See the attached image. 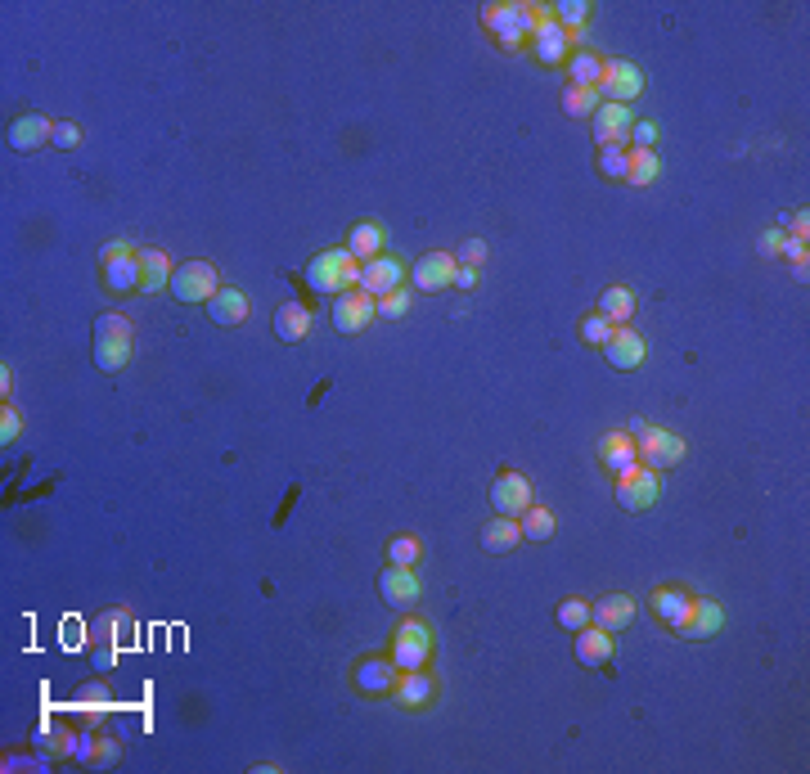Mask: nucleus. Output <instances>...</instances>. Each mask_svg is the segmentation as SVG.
<instances>
[{
	"instance_id": "f257e3e1",
	"label": "nucleus",
	"mask_w": 810,
	"mask_h": 774,
	"mask_svg": "<svg viewBox=\"0 0 810 774\" xmlns=\"http://www.w3.org/2000/svg\"><path fill=\"white\" fill-rule=\"evenodd\" d=\"M545 14H549L545 5H522V0L513 5V0H495V5L482 9V27L495 36L500 50H522Z\"/></svg>"
},
{
	"instance_id": "f03ea898",
	"label": "nucleus",
	"mask_w": 810,
	"mask_h": 774,
	"mask_svg": "<svg viewBox=\"0 0 810 774\" xmlns=\"http://www.w3.org/2000/svg\"><path fill=\"white\" fill-rule=\"evenodd\" d=\"M135 356V329L122 311H108L95 320V365L104 374H122Z\"/></svg>"
},
{
	"instance_id": "7ed1b4c3",
	"label": "nucleus",
	"mask_w": 810,
	"mask_h": 774,
	"mask_svg": "<svg viewBox=\"0 0 810 774\" xmlns=\"http://www.w3.org/2000/svg\"><path fill=\"white\" fill-rule=\"evenodd\" d=\"M306 284L315 288V293H347V288H360V261L351 257L347 248H329L320 252V257H311V266H306Z\"/></svg>"
},
{
	"instance_id": "20e7f679",
	"label": "nucleus",
	"mask_w": 810,
	"mask_h": 774,
	"mask_svg": "<svg viewBox=\"0 0 810 774\" xmlns=\"http://www.w3.org/2000/svg\"><path fill=\"white\" fill-rule=\"evenodd\" d=\"M626 432L635 437V455H639V464H644V468H657V473H666V468H675V464L684 459V441L675 437V432L657 428V423L635 419Z\"/></svg>"
},
{
	"instance_id": "39448f33",
	"label": "nucleus",
	"mask_w": 810,
	"mask_h": 774,
	"mask_svg": "<svg viewBox=\"0 0 810 774\" xmlns=\"http://www.w3.org/2000/svg\"><path fill=\"white\" fill-rule=\"evenodd\" d=\"M432 657V626L423 617H405L392 635V662L401 671H428Z\"/></svg>"
},
{
	"instance_id": "423d86ee",
	"label": "nucleus",
	"mask_w": 810,
	"mask_h": 774,
	"mask_svg": "<svg viewBox=\"0 0 810 774\" xmlns=\"http://www.w3.org/2000/svg\"><path fill=\"white\" fill-rule=\"evenodd\" d=\"M216 288H221V275H216L212 261H185V266L171 270V288L167 293L185 306H198V302H212Z\"/></svg>"
},
{
	"instance_id": "0eeeda50",
	"label": "nucleus",
	"mask_w": 810,
	"mask_h": 774,
	"mask_svg": "<svg viewBox=\"0 0 810 774\" xmlns=\"http://www.w3.org/2000/svg\"><path fill=\"white\" fill-rule=\"evenodd\" d=\"M644 95V72L630 59H603V77H599V99L603 104H635Z\"/></svg>"
},
{
	"instance_id": "6e6552de",
	"label": "nucleus",
	"mask_w": 810,
	"mask_h": 774,
	"mask_svg": "<svg viewBox=\"0 0 810 774\" xmlns=\"http://www.w3.org/2000/svg\"><path fill=\"white\" fill-rule=\"evenodd\" d=\"M369 320H378V297H369L365 288H347V293L333 297L329 324L338 333H347V338H351V333H365Z\"/></svg>"
},
{
	"instance_id": "1a4fd4ad",
	"label": "nucleus",
	"mask_w": 810,
	"mask_h": 774,
	"mask_svg": "<svg viewBox=\"0 0 810 774\" xmlns=\"http://www.w3.org/2000/svg\"><path fill=\"white\" fill-rule=\"evenodd\" d=\"M657 495H662V473L657 468H630L626 477H617V504L626 513H644L657 504Z\"/></svg>"
},
{
	"instance_id": "9d476101",
	"label": "nucleus",
	"mask_w": 810,
	"mask_h": 774,
	"mask_svg": "<svg viewBox=\"0 0 810 774\" xmlns=\"http://www.w3.org/2000/svg\"><path fill=\"white\" fill-rule=\"evenodd\" d=\"M531 482L522 473H500L491 482V509L500 513V518H522V513L531 509Z\"/></svg>"
},
{
	"instance_id": "9b49d317",
	"label": "nucleus",
	"mask_w": 810,
	"mask_h": 774,
	"mask_svg": "<svg viewBox=\"0 0 810 774\" xmlns=\"http://www.w3.org/2000/svg\"><path fill=\"white\" fill-rule=\"evenodd\" d=\"M378 594H383L387 608L410 612L414 603H419L423 585H419V576H414V567H392V563H387L383 576H378Z\"/></svg>"
},
{
	"instance_id": "f8f14e48",
	"label": "nucleus",
	"mask_w": 810,
	"mask_h": 774,
	"mask_svg": "<svg viewBox=\"0 0 810 774\" xmlns=\"http://www.w3.org/2000/svg\"><path fill=\"white\" fill-rule=\"evenodd\" d=\"M351 680H356V689L365 693V698H387V693L396 689V680H401V666H396L392 657H365V662H356Z\"/></svg>"
},
{
	"instance_id": "ddd939ff",
	"label": "nucleus",
	"mask_w": 810,
	"mask_h": 774,
	"mask_svg": "<svg viewBox=\"0 0 810 774\" xmlns=\"http://www.w3.org/2000/svg\"><path fill=\"white\" fill-rule=\"evenodd\" d=\"M401 284H405V266H401V257H392V252H383V257L360 266V288H365L369 297H387Z\"/></svg>"
},
{
	"instance_id": "4468645a",
	"label": "nucleus",
	"mask_w": 810,
	"mask_h": 774,
	"mask_svg": "<svg viewBox=\"0 0 810 774\" xmlns=\"http://www.w3.org/2000/svg\"><path fill=\"white\" fill-rule=\"evenodd\" d=\"M5 140H9V149L14 153H32V149H41V144L54 140V122L45 113H23V117L9 122Z\"/></svg>"
},
{
	"instance_id": "2eb2a0df",
	"label": "nucleus",
	"mask_w": 810,
	"mask_h": 774,
	"mask_svg": "<svg viewBox=\"0 0 810 774\" xmlns=\"http://www.w3.org/2000/svg\"><path fill=\"white\" fill-rule=\"evenodd\" d=\"M531 54H536L540 63H567L572 59V32H563V27L554 23V18H540V27L531 32Z\"/></svg>"
},
{
	"instance_id": "dca6fc26",
	"label": "nucleus",
	"mask_w": 810,
	"mask_h": 774,
	"mask_svg": "<svg viewBox=\"0 0 810 774\" xmlns=\"http://www.w3.org/2000/svg\"><path fill=\"white\" fill-rule=\"evenodd\" d=\"M104 288L108 293H140V284H144V266H140V248H126L122 257H113V261H104Z\"/></svg>"
},
{
	"instance_id": "f3484780",
	"label": "nucleus",
	"mask_w": 810,
	"mask_h": 774,
	"mask_svg": "<svg viewBox=\"0 0 810 774\" xmlns=\"http://www.w3.org/2000/svg\"><path fill=\"white\" fill-rule=\"evenodd\" d=\"M455 257L450 252H423L419 261H414V270H410V279H414V288L419 293H437V288H446V284H455Z\"/></svg>"
},
{
	"instance_id": "a211bd4d",
	"label": "nucleus",
	"mask_w": 810,
	"mask_h": 774,
	"mask_svg": "<svg viewBox=\"0 0 810 774\" xmlns=\"http://www.w3.org/2000/svg\"><path fill=\"white\" fill-rule=\"evenodd\" d=\"M599 464L608 468L612 477H626L630 468H639L635 437H630L626 428H617V432H603V437H599Z\"/></svg>"
},
{
	"instance_id": "6ab92c4d",
	"label": "nucleus",
	"mask_w": 810,
	"mask_h": 774,
	"mask_svg": "<svg viewBox=\"0 0 810 774\" xmlns=\"http://www.w3.org/2000/svg\"><path fill=\"white\" fill-rule=\"evenodd\" d=\"M594 126V140L603 144H626L630 140V126H635V113H630L626 104H599V113L590 117Z\"/></svg>"
},
{
	"instance_id": "aec40b11",
	"label": "nucleus",
	"mask_w": 810,
	"mask_h": 774,
	"mask_svg": "<svg viewBox=\"0 0 810 774\" xmlns=\"http://www.w3.org/2000/svg\"><path fill=\"white\" fill-rule=\"evenodd\" d=\"M603 356H608L612 369H639V365H644V356H648V347H644V338H639L635 329L617 324V329H612V338L603 342Z\"/></svg>"
},
{
	"instance_id": "412c9836",
	"label": "nucleus",
	"mask_w": 810,
	"mask_h": 774,
	"mask_svg": "<svg viewBox=\"0 0 810 774\" xmlns=\"http://www.w3.org/2000/svg\"><path fill=\"white\" fill-rule=\"evenodd\" d=\"M653 612H657V621H666V626L680 635L684 630V621H689V612H693V594L689 590H680V585H657L653 590Z\"/></svg>"
},
{
	"instance_id": "4be33fe9",
	"label": "nucleus",
	"mask_w": 810,
	"mask_h": 774,
	"mask_svg": "<svg viewBox=\"0 0 810 774\" xmlns=\"http://www.w3.org/2000/svg\"><path fill=\"white\" fill-rule=\"evenodd\" d=\"M590 621L599 630H608V635H621L635 621V599L630 594H608V599L590 603Z\"/></svg>"
},
{
	"instance_id": "5701e85b",
	"label": "nucleus",
	"mask_w": 810,
	"mask_h": 774,
	"mask_svg": "<svg viewBox=\"0 0 810 774\" xmlns=\"http://www.w3.org/2000/svg\"><path fill=\"white\" fill-rule=\"evenodd\" d=\"M207 320L221 324V329L243 324V320H248V293H243V288H234V284L216 288V297L207 302Z\"/></svg>"
},
{
	"instance_id": "b1692460",
	"label": "nucleus",
	"mask_w": 810,
	"mask_h": 774,
	"mask_svg": "<svg viewBox=\"0 0 810 774\" xmlns=\"http://www.w3.org/2000/svg\"><path fill=\"white\" fill-rule=\"evenodd\" d=\"M342 248H347L351 257L365 266V261H374V257H383V252H387V230H383L378 221H356Z\"/></svg>"
},
{
	"instance_id": "393cba45",
	"label": "nucleus",
	"mask_w": 810,
	"mask_h": 774,
	"mask_svg": "<svg viewBox=\"0 0 810 774\" xmlns=\"http://www.w3.org/2000/svg\"><path fill=\"white\" fill-rule=\"evenodd\" d=\"M720 626H725V608H720L716 599H693V612H689V621H684V630H680V639H711V635H720Z\"/></svg>"
},
{
	"instance_id": "a878e982",
	"label": "nucleus",
	"mask_w": 810,
	"mask_h": 774,
	"mask_svg": "<svg viewBox=\"0 0 810 774\" xmlns=\"http://www.w3.org/2000/svg\"><path fill=\"white\" fill-rule=\"evenodd\" d=\"M518 545H522L518 518H500V513H495V518L482 527V549L486 554H509V549H518Z\"/></svg>"
},
{
	"instance_id": "bb28decb",
	"label": "nucleus",
	"mask_w": 810,
	"mask_h": 774,
	"mask_svg": "<svg viewBox=\"0 0 810 774\" xmlns=\"http://www.w3.org/2000/svg\"><path fill=\"white\" fill-rule=\"evenodd\" d=\"M432 693H437V684H432L428 671H401V680H396L392 698L401 702V707H428Z\"/></svg>"
},
{
	"instance_id": "cd10ccee",
	"label": "nucleus",
	"mask_w": 810,
	"mask_h": 774,
	"mask_svg": "<svg viewBox=\"0 0 810 774\" xmlns=\"http://www.w3.org/2000/svg\"><path fill=\"white\" fill-rule=\"evenodd\" d=\"M612 657V635L608 630H599L590 621L585 630H576V662H585V666H603Z\"/></svg>"
},
{
	"instance_id": "c85d7f7f",
	"label": "nucleus",
	"mask_w": 810,
	"mask_h": 774,
	"mask_svg": "<svg viewBox=\"0 0 810 774\" xmlns=\"http://www.w3.org/2000/svg\"><path fill=\"white\" fill-rule=\"evenodd\" d=\"M563 68H567V81H572L576 90H599L603 59L594 50H572V59H567Z\"/></svg>"
},
{
	"instance_id": "c756f323",
	"label": "nucleus",
	"mask_w": 810,
	"mask_h": 774,
	"mask_svg": "<svg viewBox=\"0 0 810 774\" xmlns=\"http://www.w3.org/2000/svg\"><path fill=\"white\" fill-rule=\"evenodd\" d=\"M311 333V311L302 302H284L275 311V338L279 342H302Z\"/></svg>"
},
{
	"instance_id": "7c9ffc66",
	"label": "nucleus",
	"mask_w": 810,
	"mask_h": 774,
	"mask_svg": "<svg viewBox=\"0 0 810 774\" xmlns=\"http://www.w3.org/2000/svg\"><path fill=\"white\" fill-rule=\"evenodd\" d=\"M140 266H144V284L140 293H162V288H171V261L162 248H140Z\"/></svg>"
},
{
	"instance_id": "2f4dec72",
	"label": "nucleus",
	"mask_w": 810,
	"mask_h": 774,
	"mask_svg": "<svg viewBox=\"0 0 810 774\" xmlns=\"http://www.w3.org/2000/svg\"><path fill=\"white\" fill-rule=\"evenodd\" d=\"M635 306H639V297H635V288H626V284H612L599 293V315H608L612 324H630Z\"/></svg>"
},
{
	"instance_id": "473e14b6",
	"label": "nucleus",
	"mask_w": 810,
	"mask_h": 774,
	"mask_svg": "<svg viewBox=\"0 0 810 774\" xmlns=\"http://www.w3.org/2000/svg\"><path fill=\"white\" fill-rule=\"evenodd\" d=\"M108 711H113V693H108V684L90 680L86 689H81V702H77L81 725H99V720H104Z\"/></svg>"
},
{
	"instance_id": "72a5a7b5",
	"label": "nucleus",
	"mask_w": 810,
	"mask_h": 774,
	"mask_svg": "<svg viewBox=\"0 0 810 774\" xmlns=\"http://www.w3.org/2000/svg\"><path fill=\"white\" fill-rule=\"evenodd\" d=\"M657 176H662V158H657V149H630V171H626V185L644 189V185H653Z\"/></svg>"
},
{
	"instance_id": "f704fd0d",
	"label": "nucleus",
	"mask_w": 810,
	"mask_h": 774,
	"mask_svg": "<svg viewBox=\"0 0 810 774\" xmlns=\"http://www.w3.org/2000/svg\"><path fill=\"white\" fill-rule=\"evenodd\" d=\"M549 18H554L563 32H581V27L594 18V5L590 0H558V5L549 9Z\"/></svg>"
},
{
	"instance_id": "c9c22d12",
	"label": "nucleus",
	"mask_w": 810,
	"mask_h": 774,
	"mask_svg": "<svg viewBox=\"0 0 810 774\" xmlns=\"http://www.w3.org/2000/svg\"><path fill=\"white\" fill-rule=\"evenodd\" d=\"M518 527H522V540H554L558 518L549 509H540V504H531V509L518 518Z\"/></svg>"
},
{
	"instance_id": "e433bc0d",
	"label": "nucleus",
	"mask_w": 810,
	"mask_h": 774,
	"mask_svg": "<svg viewBox=\"0 0 810 774\" xmlns=\"http://www.w3.org/2000/svg\"><path fill=\"white\" fill-rule=\"evenodd\" d=\"M630 171V149L626 144H603L599 149V176L603 180H626Z\"/></svg>"
},
{
	"instance_id": "4c0bfd02",
	"label": "nucleus",
	"mask_w": 810,
	"mask_h": 774,
	"mask_svg": "<svg viewBox=\"0 0 810 774\" xmlns=\"http://www.w3.org/2000/svg\"><path fill=\"white\" fill-rule=\"evenodd\" d=\"M599 90H576V86H567V95H563V113L567 117H594L599 113Z\"/></svg>"
},
{
	"instance_id": "58836bf2",
	"label": "nucleus",
	"mask_w": 810,
	"mask_h": 774,
	"mask_svg": "<svg viewBox=\"0 0 810 774\" xmlns=\"http://www.w3.org/2000/svg\"><path fill=\"white\" fill-rule=\"evenodd\" d=\"M95 743H99V738L90 734V725H81V729H68V743H63V756H68V761H81V765H90V756H95Z\"/></svg>"
},
{
	"instance_id": "ea45409f",
	"label": "nucleus",
	"mask_w": 810,
	"mask_h": 774,
	"mask_svg": "<svg viewBox=\"0 0 810 774\" xmlns=\"http://www.w3.org/2000/svg\"><path fill=\"white\" fill-rule=\"evenodd\" d=\"M558 626L572 630V635H576V630H585V626H590V603L576 599V594H572V599H563V603H558Z\"/></svg>"
},
{
	"instance_id": "a19ab883",
	"label": "nucleus",
	"mask_w": 810,
	"mask_h": 774,
	"mask_svg": "<svg viewBox=\"0 0 810 774\" xmlns=\"http://www.w3.org/2000/svg\"><path fill=\"white\" fill-rule=\"evenodd\" d=\"M419 558H423V545L414 536H396L387 545V563L392 567H419Z\"/></svg>"
},
{
	"instance_id": "79ce46f5",
	"label": "nucleus",
	"mask_w": 810,
	"mask_h": 774,
	"mask_svg": "<svg viewBox=\"0 0 810 774\" xmlns=\"http://www.w3.org/2000/svg\"><path fill=\"white\" fill-rule=\"evenodd\" d=\"M410 306H414V293L401 284L387 297H378V320H401V315H410Z\"/></svg>"
},
{
	"instance_id": "37998d69",
	"label": "nucleus",
	"mask_w": 810,
	"mask_h": 774,
	"mask_svg": "<svg viewBox=\"0 0 810 774\" xmlns=\"http://www.w3.org/2000/svg\"><path fill=\"white\" fill-rule=\"evenodd\" d=\"M612 329H617V324H612L608 315H599V311L585 315V320H581V338H585V342H594V347H603V342L612 338Z\"/></svg>"
},
{
	"instance_id": "c03bdc74",
	"label": "nucleus",
	"mask_w": 810,
	"mask_h": 774,
	"mask_svg": "<svg viewBox=\"0 0 810 774\" xmlns=\"http://www.w3.org/2000/svg\"><path fill=\"white\" fill-rule=\"evenodd\" d=\"M450 257H455V266L482 270V261H486V239H464L455 252H450Z\"/></svg>"
},
{
	"instance_id": "a18cd8bd",
	"label": "nucleus",
	"mask_w": 810,
	"mask_h": 774,
	"mask_svg": "<svg viewBox=\"0 0 810 774\" xmlns=\"http://www.w3.org/2000/svg\"><path fill=\"white\" fill-rule=\"evenodd\" d=\"M18 437H23V414L5 401V410H0V446H14Z\"/></svg>"
},
{
	"instance_id": "49530a36",
	"label": "nucleus",
	"mask_w": 810,
	"mask_h": 774,
	"mask_svg": "<svg viewBox=\"0 0 810 774\" xmlns=\"http://www.w3.org/2000/svg\"><path fill=\"white\" fill-rule=\"evenodd\" d=\"M86 140V131H81L77 122H54V149H77V144Z\"/></svg>"
},
{
	"instance_id": "de8ad7c7",
	"label": "nucleus",
	"mask_w": 810,
	"mask_h": 774,
	"mask_svg": "<svg viewBox=\"0 0 810 774\" xmlns=\"http://www.w3.org/2000/svg\"><path fill=\"white\" fill-rule=\"evenodd\" d=\"M657 140H662L657 122H635L630 126V149H657Z\"/></svg>"
},
{
	"instance_id": "09e8293b",
	"label": "nucleus",
	"mask_w": 810,
	"mask_h": 774,
	"mask_svg": "<svg viewBox=\"0 0 810 774\" xmlns=\"http://www.w3.org/2000/svg\"><path fill=\"white\" fill-rule=\"evenodd\" d=\"M779 257H783V261H792V266H810L806 239H792V234H783V243H779Z\"/></svg>"
},
{
	"instance_id": "8fccbe9b",
	"label": "nucleus",
	"mask_w": 810,
	"mask_h": 774,
	"mask_svg": "<svg viewBox=\"0 0 810 774\" xmlns=\"http://www.w3.org/2000/svg\"><path fill=\"white\" fill-rule=\"evenodd\" d=\"M117 756H122V743H117V738H99V743H95V756H90V765H95V770H104V765H113Z\"/></svg>"
},
{
	"instance_id": "3c124183",
	"label": "nucleus",
	"mask_w": 810,
	"mask_h": 774,
	"mask_svg": "<svg viewBox=\"0 0 810 774\" xmlns=\"http://www.w3.org/2000/svg\"><path fill=\"white\" fill-rule=\"evenodd\" d=\"M783 230H788L792 239H806V234H810V212H806V207H801V212H792L788 221H783Z\"/></svg>"
},
{
	"instance_id": "603ef678",
	"label": "nucleus",
	"mask_w": 810,
	"mask_h": 774,
	"mask_svg": "<svg viewBox=\"0 0 810 774\" xmlns=\"http://www.w3.org/2000/svg\"><path fill=\"white\" fill-rule=\"evenodd\" d=\"M0 765H5V770H45L50 761H32V756H5Z\"/></svg>"
},
{
	"instance_id": "864d4df0",
	"label": "nucleus",
	"mask_w": 810,
	"mask_h": 774,
	"mask_svg": "<svg viewBox=\"0 0 810 774\" xmlns=\"http://www.w3.org/2000/svg\"><path fill=\"white\" fill-rule=\"evenodd\" d=\"M126 248H131V243H126V239H108L104 248H99V266H104V261H113V257H122Z\"/></svg>"
},
{
	"instance_id": "5fc2aeb1",
	"label": "nucleus",
	"mask_w": 810,
	"mask_h": 774,
	"mask_svg": "<svg viewBox=\"0 0 810 774\" xmlns=\"http://www.w3.org/2000/svg\"><path fill=\"white\" fill-rule=\"evenodd\" d=\"M779 243H783V230H765L761 234V252H770V257H779Z\"/></svg>"
},
{
	"instance_id": "6e6d98bb",
	"label": "nucleus",
	"mask_w": 810,
	"mask_h": 774,
	"mask_svg": "<svg viewBox=\"0 0 810 774\" xmlns=\"http://www.w3.org/2000/svg\"><path fill=\"white\" fill-rule=\"evenodd\" d=\"M477 279H482V275H477V270H468V266L455 270V288H477Z\"/></svg>"
},
{
	"instance_id": "4d7b16f0",
	"label": "nucleus",
	"mask_w": 810,
	"mask_h": 774,
	"mask_svg": "<svg viewBox=\"0 0 810 774\" xmlns=\"http://www.w3.org/2000/svg\"><path fill=\"white\" fill-rule=\"evenodd\" d=\"M113 662H117L113 648H99V653H95V671H113Z\"/></svg>"
},
{
	"instance_id": "13d9d810",
	"label": "nucleus",
	"mask_w": 810,
	"mask_h": 774,
	"mask_svg": "<svg viewBox=\"0 0 810 774\" xmlns=\"http://www.w3.org/2000/svg\"><path fill=\"white\" fill-rule=\"evenodd\" d=\"M0 392H5V401H9V392H14V374H9V365L0 369Z\"/></svg>"
}]
</instances>
